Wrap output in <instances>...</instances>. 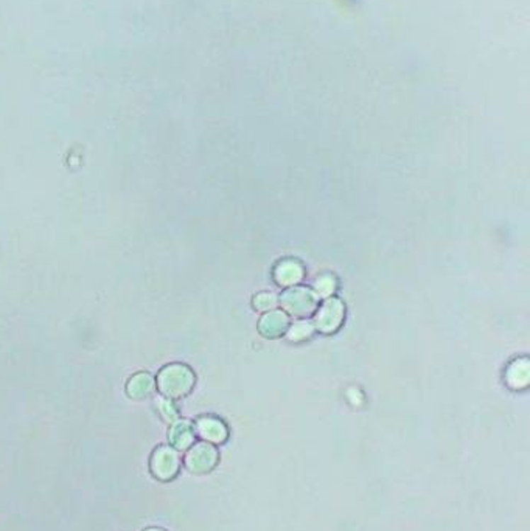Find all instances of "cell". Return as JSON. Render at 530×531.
Returning a JSON list of instances; mask_svg holds the SVG:
<instances>
[{
    "label": "cell",
    "mask_w": 530,
    "mask_h": 531,
    "mask_svg": "<svg viewBox=\"0 0 530 531\" xmlns=\"http://www.w3.org/2000/svg\"><path fill=\"white\" fill-rule=\"evenodd\" d=\"M157 387L167 398H184L195 387V373L182 364L167 365L157 376Z\"/></svg>",
    "instance_id": "6da1fadb"
},
{
    "label": "cell",
    "mask_w": 530,
    "mask_h": 531,
    "mask_svg": "<svg viewBox=\"0 0 530 531\" xmlns=\"http://www.w3.org/2000/svg\"><path fill=\"white\" fill-rule=\"evenodd\" d=\"M319 297L310 287L293 286L286 287V291L278 297V304L288 316L297 319H308L316 312L319 307Z\"/></svg>",
    "instance_id": "7a4b0ae2"
},
{
    "label": "cell",
    "mask_w": 530,
    "mask_h": 531,
    "mask_svg": "<svg viewBox=\"0 0 530 531\" xmlns=\"http://www.w3.org/2000/svg\"><path fill=\"white\" fill-rule=\"evenodd\" d=\"M345 320V304L342 300L336 299V297H330L325 299L324 303H320L316 312L315 319H312V325H315L316 331L322 334H334L339 331Z\"/></svg>",
    "instance_id": "3957f363"
},
{
    "label": "cell",
    "mask_w": 530,
    "mask_h": 531,
    "mask_svg": "<svg viewBox=\"0 0 530 531\" xmlns=\"http://www.w3.org/2000/svg\"><path fill=\"white\" fill-rule=\"evenodd\" d=\"M179 455L174 449L162 446L154 450L151 458V471L159 480H170L179 471Z\"/></svg>",
    "instance_id": "277c9868"
},
{
    "label": "cell",
    "mask_w": 530,
    "mask_h": 531,
    "mask_svg": "<svg viewBox=\"0 0 530 531\" xmlns=\"http://www.w3.org/2000/svg\"><path fill=\"white\" fill-rule=\"evenodd\" d=\"M289 326V316L282 309H271L264 312L259 320V333L266 339H278L285 336Z\"/></svg>",
    "instance_id": "5b68a950"
},
{
    "label": "cell",
    "mask_w": 530,
    "mask_h": 531,
    "mask_svg": "<svg viewBox=\"0 0 530 531\" xmlns=\"http://www.w3.org/2000/svg\"><path fill=\"white\" fill-rule=\"evenodd\" d=\"M274 280L278 286L293 287L300 283L305 277V269L300 261L286 258L280 261L274 268Z\"/></svg>",
    "instance_id": "8992f818"
},
{
    "label": "cell",
    "mask_w": 530,
    "mask_h": 531,
    "mask_svg": "<svg viewBox=\"0 0 530 531\" xmlns=\"http://www.w3.org/2000/svg\"><path fill=\"white\" fill-rule=\"evenodd\" d=\"M216 460V450L205 442L193 446L187 455V466L193 472H205Z\"/></svg>",
    "instance_id": "52a82bcc"
},
{
    "label": "cell",
    "mask_w": 530,
    "mask_h": 531,
    "mask_svg": "<svg viewBox=\"0 0 530 531\" xmlns=\"http://www.w3.org/2000/svg\"><path fill=\"white\" fill-rule=\"evenodd\" d=\"M505 382L510 389H526L529 384V360L526 358L515 359L505 370Z\"/></svg>",
    "instance_id": "ba28073f"
},
{
    "label": "cell",
    "mask_w": 530,
    "mask_h": 531,
    "mask_svg": "<svg viewBox=\"0 0 530 531\" xmlns=\"http://www.w3.org/2000/svg\"><path fill=\"white\" fill-rule=\"evenodd\" d=\"M126 390L132 399H147L154 393L156 382L148 373H139L131 377Z\"/></svg>",
    "instance_id": "9c48e42d"
},
{
    "label": "cell",
    "mask_w": 530,
    "mask_h": 531,
    "mask_svg": "<svg viewBox=\"0 0 530 531\" xmlns=\"http://www.w3.org/2000/svg\"><path fill=\"white\" fill-rule=\"evenodd\" d=\"M198 432L199 435L207 441L212 442H221L227 437V429L220 420L216 418H201L198 421Z\"/></svg>",
    "instance_id": "30bf717a"
},
{
    "label": "cell",
    "mask_w": 530,
    "mask_h": 531,
    "mask_svg": "<svg viewBox=\"0 0 530 531\" xmlns=\"http://www.w3.org/2000/svg\"><path fill=\"white\" fill-rule=\"evenodd\" d=\"M316 333V328L308 319H299L294 324H289L286 329V339L291 343H302L310 341Z\"/></svg>",
    "instance_id": "8fae6325"
},
{
    "label": "cell",
    "mask_w": 530,
    "mask_h": 531,
    "mask_svg": "<svg viewBox=\"0 0 530 531\" xmlns=\"http://www.w3.org/2000/svg\"><path fill=\"white\" fill-rule=\"evenodd\" d=\"M195 440V429L188 421H178L170 430V441L178 449H187Z\"/></svg>",
    "instance_id": "7c38bea8"
},
{
    "label": "cell",
    "mask_w": 530,
    "mask_h": 531,
    "mask_svg": "<svg viewBox=\"0 0 530 531\" xmlns=\"http://www.w3.org/2000/svg\"><path fill=\"white\" fill-rule=\"evenodd\" d=\"M337 289V280L332 273H324V275L317 277L316 283H315V291L317 294L319 299H330Z\"/></svg>",
    "instance_id": "4fadbf2b"
},
{
    "label": "cell",
    "mask_w": 530,
    "mask_h": 531,
    "mask_svg": "<svg viewBox=\"0 0 530 531\" xmlns=\"http://www.w3.org/2000/svg\"><path fill=\"white\" fill-rule=\"evenodd\" d=\"M278 304V297L272 292H259L252 299V307L260 312H268L276 309Z\"/></svg>",
    "instance_id": "5bb4252c"
},
{
    "label": "cell",
    "mask_w": 530,
    "mask_h": 531,
    "mask_svg": "<svg viewBox=\"0 0 530 531\" xmlns=\"http://www.w3.org/2000/svg\"><path fill=\"white\" fill-rule=\"evenodd\" d=\"M159 410L160 413H162V416L165 418V420L168 421H173L176 416H178V410L174 409V406L171 404V401H167V399H160L159 401Z\"/></svg>",
    "instance_id": "9a60e30c"
},
{
    "label": "cell",
    "mask_w": 530,
    "mask_h": 531,
    "mask_svg": "<svg viewBox=\"0 0 530 531\" xmlns=\"http://www.w3.org/2000/svg\"><path fill=\"white\" fill-rule=\"evenodd\" d=\"M147 531H164V530H159V528H150V530H147Z\"/></svg>",
    "instance_id": "2e32d148"
}]
</instances>
